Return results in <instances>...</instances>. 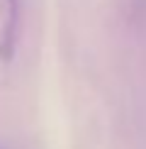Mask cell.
<instances>
[{
    "instance_id": "cell-1",
    "label": "cell",
    "mask_w": 146,
    "mask_h": 149,
    "mask_svg": "<svg viewBox=\"0 0 146 149\" xmlns=\"http://www.w3.org/2000/svg\"><path fill=\"white\" fill-rule=\"evenodd\" d=\"M22 29V0H0V61L10 64L17 54Z\"/></svg>"
}]
</instances>
